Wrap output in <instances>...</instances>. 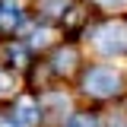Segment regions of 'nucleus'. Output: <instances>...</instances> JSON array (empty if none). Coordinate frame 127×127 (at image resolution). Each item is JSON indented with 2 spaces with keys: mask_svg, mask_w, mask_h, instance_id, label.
Listing matches in <instances>:
<instances>
[{
  "mask_svg": "<svg viewBox=\"0 0 127 127\" xmlns=\"http://www.w3.org/2000/svg\"><path fill=\"white\" fill-rule=\"evenodd\" d=\"M92 45L105 57H121V54H127V22L124 19H114V22L98 26L95 35H92Z\"/></svg>",
  "mask_w": 127,
  "mask_h": 127,
  "instance_id": "obj_1",
  "label": "nucleus"
},
{
  "mask_svg": "<svg viewBox=\"0 0 127 127\" xmlns=\"http://www.w3.org/2000/svg\"><path fill=\"white\" fill-rule=\"evenodd\" d=\"M83 89L95 98H108V95H118L121 92V73L114 67H92L86 76H83Z\"/></svg>",
  "mask_w": 127,
  "mask_h": 127,
  "instance_id": "obj_2",
  "label": "nucleus"
},
{
  "mask_svg": "<svg viewBox=\"0 0 127 127\" xmlns=\"http://www.w3.org/2000/svg\"><path fill=\"white\" fill-rule=\"evenodd\" d=\"M41 114H38V102L35 98H29V95H19L13 105V118H10V124L16 127H26V124H35Z\"/></svg>",
  "mask_w": 127,
  "mask_h": 127,
  "instance_id": "obj_3",
  "label": "nucleus"
},
{
  "mask_svg": "<svg viewBox=\"0 0 127 127\" xmlns=\"http://www.w3.org/2000/svg\"><path fill=\"white\" fill-rule=\"evenodd\" d=\"M22 22V3L19 0H0V29L13 32Z\"/></svg>",
  "mask_w": 127,
  "mask_h": 127,
  "instance_id": "obj_4",
  "label": "nucleus"
},
{
  "mask_svg": "<svg viewBox=\"0 0 127 127\" xmlns=\"http://www.w3.org/2000/svg\"><path fill=\"white\" fill-rule=\"evenodd\" d=\"M64 127H98V121H95L89 111H79V114H70Z\"/></svg>",
  "mask_w": 127,
  "mask_h": 127,
  "instance_id": "obj_5",
  "label": "nucleus"
},
{
  "mask_svg": "<svg viewBox=\"0 0 127 127\" xmlns=\"http://www.w3.org/2000/svg\"><path fill=\"white\" fill-rule=\"evenodd\" d=\"M13 89H16V83H13V76H10V73H0V95L13 92Z\"/></svg>",
  "mask_w": 127,
  "mask_h": 127,
  "instance_id": "obj_6",
  "label": "nucleus"
},
{
  "mask_svg": "<svg viewBox=\"0 0 127 127\" xmlns=\"http://www.w3.org/2000/svg\"><path fill=\"white\" fill-rule=\"evenodd\" d=\"M41 6H45L48 13H54V10H64V6H67V0H45Z\"/></svg>",
  "mask_w": 127,
  "mask_h": 127,
  "instance_id": "obj_7",
  "label": "nucleus"
},
{
  "mask_svg": "<svg viewBox=\"0 0 127 127\" xmlns=\"http://www.w3.org/2000/svg\"><path fill=\"white\" fill-rule=\"evenodd\" d=\"M98 3H108V6H111V3H124V0H98Z\"/></svg>",
  "mask_w": 127,
  "mask_h": 127,
  "instance_id": "obj_8",
  "label": "nucleus"
},
{
  "mask_svg": "<svg viewBox=\"0 0 127 127\" xmlns=\"http://www.w3.org/2000/svg\"><path fill=\"white\" fill-rule=\"evenodd\" d=\"M0 127H16V124H10V121H3V124H0Z\"/></svg>",
  "mask_w": 127,
  "mask_h": 127,
  "instance_id": "obj_9",
  "label": "nucleus"
}]
</instances>
